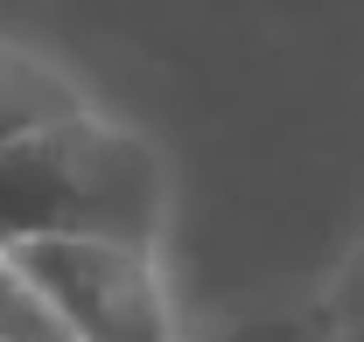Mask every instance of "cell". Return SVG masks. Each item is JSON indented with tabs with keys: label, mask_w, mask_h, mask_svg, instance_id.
Here are the masks:
<instances>
[{
	"label": "cell",
	"mask_w": 364,
	"mask_h": 342,
	"mask_svg": "<svg viewBox=\"0 0 364 342\" xmlns=\"http://www.w3.org/2000/svg\"><path fill=\"white\" fill-rule=\"evenodd\" d=\"M0 342H63V329L49 321V307L28 294V280L0 258Z\"/></svg>",
	"instance_id": "277c9868"
},
{
	"label": "cell",
	"mask_w": 364,
	"mask_h": 342,
	"mask_svg": "<svg viewBox=\"0 0 364 342\" xmlns=\"http://www.w3.org/2000/svg\"><path fill=\"white\" fill-rule=\"evenodd\" d=\"M316 314H322V336L329 342H364V245L336 272V287H329V300H322Z\"/></svg>",
	"instance_id": "8992f818"
},
{
	"label": "cell",
	"mask_w": 364,
	"mask_h": 342,
	"mask_svg": "<svg viewBox=\"0 0 364 342\" xmlns=\"http://www.w3.org/2000/svg\"><path fill=\"white\" fill-rule=\"evenodd\" d=\"M168 168L154 140L98 112H70L0 147V252L28 238L161 245Z\"/></svg>",
	"instance_id": "6da1fadb"
},
{
	"label": "cell",
	"mask_w": 364,
	"mask_h": 342,
	"mask_svg": "<svg viewBox=\"0 0 364 342\" xmlns=\"http://www.w3.org/2000/svg\"><path fill=\"white\" fill-rule=\"evenodd\" d=\"M203 342H329V336H322L316 307H259L245 321H225L218 336H203Z\"/></svg>",
	"instance_id": "5b68a950"
},
{
	"label": "cell",
	"mask_w": 364,
	"mask_h": 342,
	"mask_svg": "<svg viewBox=\"0 0 364 342\" xmlns=\"http://www.w3.org/2000/svg\"><path fill=\"white\" fill-rule=\"evenodd\" d=\"M7 265L49 307L63 342H182L176 300L154 245L127 238H28L7 245Z\"/></svg>",
	"instance_id": "7a4b0ae2"
},
{
	"label": "cell",
	"mask_w": 364,
	"mask_h": 342,
	"mask_svg": "<svg viewBox=\"0 0 364 342\" xmlns=\"http://www.w3.org/2000/svg\"><path fill=\"white\" fill-rule=\"evenodd\" d=\"M70 112H85V91L70 84L56 63H43L36 49L0 43V147L49 126V119H70Z\"/></svg>",
	"instance_id": "3957f363"
}]
</instances>
